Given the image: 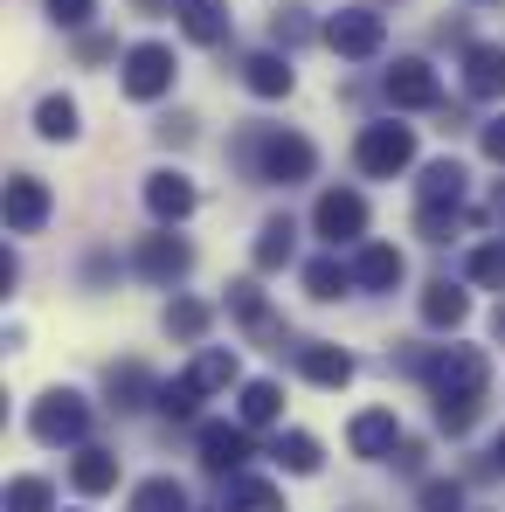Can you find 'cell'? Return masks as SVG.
Wrapping results in <instances>:
<instances>
[{"instance_id": "obj_29", "label": "cell", "mask_w": 505, "mask_h": 512, "mask_svg": "<svg viewBox=\"0 0 505 512\" xmlns=\"http://www.w3.org/2000/svg\"><path fill=\"white\" fill-rule=\"evenodd\" d=\"M146 395H153V374L146 367H111V402L118 409H139Z\"/></svg>"}, {"instance_id": "obj_1", "label": "cell", "mask_w": 505, "mask_h": 512, "mask_svg": "<svg viewBox=\"0 0 505 512\" xmlns=\"http://www.w3.org/2000/svg\"><path fill=\"white\" fill-rule=\"evenodd\" d=\"M422 381H429V395H436V423L450 429V436H464V429L478 423V402H485L492 367H485L478 346H450V353L422 360Z\"/></svg>"}, {"instance_id": "obj_19", "label": "cell", "mask_w": 505, "mask_h": 512, "mask_svg": "<svg viewBox=\"0 0 505 512\" xmlns=\"http://www.w3.org/2000/svg\"><path fill=\"white\" fill-rule=\"evenodd\" d=\"M243 84H250L256 97H284V90H291V63L263 49V56H250V63H243Z\"/></svg>"}, {"instance_id": "obj_13", "label": "cell", "mask_w": 505, "mask_h": 512, "mask_svg": "<svg viewBox=\"0 0 505 512\" xmlns=\"http://www.w3.org/2000/svg\"><path fill=\"white\" fill-rule=\"evenodd\" d=\"M464 84H471V97H505V49L499 42L464 49Z\"/></svg>"}, {"instance_id": "obj_10", "label": "cell", "mask_w": 505, "mask_h": 512, "mask_svg": "<svg viewBox=\"0 0 505 512\" xmlns=\"http://www.w3.org/2000/svg\"><path fill=\"white\" fill-rule=\"evenodd\" d=\"M346 443H353V457H395V443H402L395 409H367V416H353Z\"/></svg>"}, {"instance_id": "obj_22", "label": "cell", "mask_w": 505, "mask_h": 512, "mask_svg": "<svg viewBox=\"0 0 505 512\" xmlns=\"http://www.w3.org/2000/svg\"><path fill=\"white\" fill-rule=\"evenodd\" d=\"M464 312H471L464 291H450V284H429V291H422V319H429V326H464Z\"/></svg>"}, {"instance_id": "obj_18", "label": "cell", "mask_w": 505, "mask_h": 512, "mask_svg": "<svg viewBox=\"0 0 505 512\" xmlns=\"http://www.w3.org/2000/svg\"><path fill=\"white\" fill-rule=\"evenodd\" d=\"M298 367H305V381H319V388H346V381H353V353H339V346H305Z\"/></svg>"}, {"instance_id": "obj_34", "label": "cell", "mask_w": 505, "mask_h": 512, "mask_svg": "<svg viewBox=\"0 0 505 512\" xmlns=\"http://www.w3.org/2000/svg\"><path fill=\"white\" fill-rule=\"evenodd\" d=\"M229 305H236L250 326H263V298H256V284H229Z\"/></svg>"}, {"instance_id": "obj_15", "label": "cell", "mask_w": 505, "mask_h": 512, "mask_svg": "<svg viewBox=\"0 0 505 512\" xmlns=\"http://www.w3.org/2000/svg\"><path fill=\"white\" fill-rule=\"evenodd\" d=\"M187 263H194V250H187L180 236H146V250H139V270H146L153 284H173V277H187Z\"/></svg>"}, {"instance_id": "obj_5", "label": "cell", "mask_w": 505, "mask_h": 512, "mask_svg": "<svg viewBox=\"0 0 505 512\" xmlns=\"http://www.w3.org/2000/svg\"><path fill=\"white\" fill-rule=\"evenodd\" d=\"M125 90H132L139 104L167 97V90H173V49H160V42H139V49L125 56Z\"/></svg>"}, {"instance_id": "obj_32", "label": "cell", "mask_w": 505, "mask_h": 512, "mask_svg": "<svg viewBox=\"0 0 505 512\" xmlns=\"http://www.w3.org/2000/svg\"><path fill=\"white\" fill-rule=\"evenodd\" d=\"M471 284H492V291H505V243L471 250Z\"/></svg>"}, {"instance_id": "obj_40", "label": "cell", "mask_w": 505, "mask_h": 512, "mask_svg": "<svg viewBox=\"0 0 505 512\" xmlns=\"http://www.w3.org/2000/svg\"><path fill=\"white\" fill-rule=\"evenodd\" d=\"M492 333H499V340H505V305H499V319H492Z\"/></svg>"}, {"instance_id": "obj_25", "label": "cell", "mask_w": 505, "mask_h": 512, "mask_svg": "<svg viewBox=\"0 0 505 512\" xmlns=\"http://www.w3.org/2000/svg\"><path fill=\"white\" fill-rule=\"evenodd\" d=\"M284 416V395H277V381H250L243 388V423L263 429V423H277Z\"/></svg>"}, {"instance_id": "obj_28", "label": "cell", "mask_w": 505, "mask_h": 512, "mask_svg": "<svg viewBox=\"0 0 505 512\" xmlns=\"http://www.w3.org/2000/svg\"><path fill=\"white\" fill-rule=\"evenodd\" d=\"M35 125H42V139H77V104L70 97H42Z\"/></svg>"}, {"instance_id": "obj_12", "label": "cell", "mask_w": 505, "mask_h": 512, "mask_svg": "<svg viewBox=\"0 0 505 512\" xmlns=\"http://www.w3.org/2000/svg\"><path fill=\"white\" fill-rule=\"evenodd\" d=\"M146 208H153L160 222H187V215H194V180H187V173H153V180H146Z\"/></svg>"}, {"instance_id": "obj_23", "label": "cell", "mask_w": 505, "mask_h": 512, "mask_svg": "<svg viewBox=\"0 0 505 512\" xmlns=\"http://www.w3.org/2000/svg\"><path fill=\"white\" fill-rule=\"evenodd\" d=\"M422 201H464V167L457 160H429L422 167Z\"/></svg>"}, {"instance_id": "obj_33", "label": "cell", "mask_w": 505, "mask_h": 512, "mask_svg": "<svg viewBox=\"0 0 505 512\" xmlns=\"http://www.w3.org/2000/svg\"><path fill=\"white\" fill-rule=\"evenodd\" d=\"M167 333H180V340H201V333H208V305L180 298V305L167 312Z\"/></svg>"}, {"instance_id": "obj_26", "label": "cell", "mask_w": 505, "mask_h": 512, "mask_svg": "<svg viewBox=\"0 0 505 512\" xmlns=\"http://www.w3.org/2000/svg\"><path fill=\"white\" fill-rule=\"evenodd\" d=\"M291 222H263V236H256V270H284L291 263Z\"/></svg>"}, {"instance_id": "obj_31", "label": "cell", "mask_w": 505, "mask_h": 512, "mask_svg": "<svg viewBox=\"0 0 505 512\" xmlns=\"http://www.w3.org/2000/svg\"><path fill=\"white\" fill-rule=\"evenodd\" d=\"M49 499H56L49 478H14L7 485V512H49Z\"/></svg>"}, {"instance_id": "obj_3", "label": "cell", "mask_w": 505, "mask_h": 512, "mask_svg": "<svg viewBox=\"0 0 505 512\" xmlns=\"http://www.w3.org/2000/svg\"><path fill=\"white\" fill-rule=\"evenodd\" d=\"M319 35H326V49L353 56V63H367V56H381V42H388V21H381L374 7H346V14H333Z\"/></svg>"}, {"instance_id": "obj_37", "label": "cell", "mask_w": 505, "mask_h": 512, "mask_svg": "<svg viewBox=\"0 0 505 512\" xmlns=\"http://www.w3.org/2000/svg\"><path fill=\"white\" fill-rule=\"evenodd\" d=\"M485 153L505 167V118H492V125H485Z\"/></svg>"}, {"instance_id": "obj_11", "label": "cell", "mask_w": 505, "mask_h": 512, "mask_svg": "<svg viewBox=\"0 0 505 512\" xmlns=\"http://www.w3.org/2000/svg\"><path fill=\"white\" fill-rule=\"evenodd\" d=\"M201 464H208V471H243V464H250V429L208 423L201 429Z\"/></svg>"}, {"instance_id": "obj_27", "label": "cell", "mask_w": 505, "mask_h": 512, "mask_svg": "<svg viewBox=\"0 0 505 512\" xmlns=\"http://www.w3.org/2000/svg\"><path fill=\"white\" fill-rule=\"evenodd\" d=\"M132 512H187V492H180L173 478H146V485L132 492Z\"/></svg>"}, {"instance_id": "obj_41", "label": "cell", "mask_w": 505, "mask_h": 512, "mask_svg": "<svg viewBox=\"0 0 505 512\" xmlns=\"http://www.w3.org/2000/svg\"><path fill=\"white\" fill-rule=\"evenodd\" d=\"M492 208H499V215H505V187H499V194H492Z\"/></svg>"}, {"instance_id": "obj_8", "label": "cell", "mask_w": 505, "mask_h": 512, "mask_svg": "<svg viewBox=\"0 0 505 512\" xmlns=\"http://www.w3.org/2000/svg\"><path fill=\"white\" fill-rule=\"evenodd\" d=\"M388 104H402V111H429V104H443V84H436V70L429 63H395L388 70Z\"/></svg>"}, {"instance_id": "obj_20", "label": "cell", "mask_w": 505, "mask_h": 512, "mask_svg": "<svg viewBox=\"0 0 505 512\" xmlns=\"http://www.w3.org/2000/svg\"><path fill=\"white\" fill-rule=\"evenodd\" d=\"M229 512H284V499H277V485L229 471Z\"/></svg>"}, {"instance_id": "obj_2", "label": "cell", "mask_w": 505, "mask_h": 512, "mask_svg": "<svg viewBox=\"0 0 505 512\" xmlns=\"http://www.w3.org/2000/svg\"><path fill=\"white\" fill-rule=\"evenodd\" d=\"M353 160H360V173H374V180H395V173L416 160V132L409 125H367L360 146H353Z\"/></svg>"}, {"instance_id": "obj_35", "label": "cell", "mask_w": 505, "mask_h": 512, "mask_svg": "<svg viewBox=\"0 0 505 512\" xmlns=\"http://www.w3.org/2000/svg\"><path fill=\"white\" fill-rule=\"evenodd\" d=\"M49 14H56L63 28H84V21H90V0H49Z\"/></svg>"}, {"instance_id": "obj_17", "label": "cell", "mask_w": 505, "mask_h": 512, "mask_svg": "<svg viewBox=\"0 0 505 512\" xmlns=\"http://www.w3.org/2000/svg\"><path fill=\"white\" fill-rule=\"evenodd\" d=\"M353 277H360L367 291H395V284H402V250L367 243V250H360V263H353Z\"/></svg>"}, {"instance_id": "obj_4", "label": "cell", "mask_w": 505, "mask_h": 512, "mask_svg": "<svg viewBox=\"0 0 505 512\" xmlns=\"http://www.w3.org/2000/svg\"><path fill=\"white\" fill-rule=\"evenodd\" d=\"M28 429H35V443H84L90 429V409L63 388V395H42L35 402V416H28Z\"/></svg>"}, {"instance_id": "obj_7", "label": "cell", "mask_w": 505, "mask_h": 512, "mask_svg": "<svg viewBox=\"0 0 505 512\" xmlns=\"http://www.w3.org/2000/svg\"><path fill=\"white\" fill-rule=\"evenodd\" d=\"M312 229H319L326 243H353V236L367 229V201H360V194H346V187L319 194V208H312Z\"/></svg>"}, {"instance_id": "obj_21", "label": "cell", "mask_w": 505, "mask_h": 512, "mask_svg": "<svg viewBox=\"0 0 505 512\" xmlns=\"http://www.w3.org/2000/svg\"><path fill=\"white\" fill-rule=\"evenodd\" d=\"M187 381H194L201 395H215V388H229V381H236V353H229V346H208V353H201V360L187 367Z\"/></svg>"}, {"instance_id": "obj_16", "label": "cell", "mask_w": 505, "mask_h": 512, "mask_svg": "<svg viewBox=\"0 0 505 512\" xmlns=\"http://www.w3.org/2000/svg\"><path fill=\"white\" fill-rule=\"evenodd\" d=\"M70 485H77L84 499L111 492V485H118V457H111V450H97V443H84V450H77V464H70Z\"/></svg>"}, {"instance_id": "obj_30", "label": "cell", "mask_w": 505, "mask_h": 512, "mask_svg": "<svg viewBox=\"0 0 505 512\" xmlns=\"http://www.w3.org/2000/svg\"><path fill=\"white\" fill-rule=\"evenodd\" d=\"M277 457H284V471H319V443L305 436V429H291V436H277Z\"/></svg>"}, {"instance_id": "obj_38", "label": "cell", "mask_w": 505, "mask_h": 512, "mask_svg": "<svg viewBox=\"0 0 505 512\" xmlns=\"http://www.w3.org/2000/svg\"><path fill=\"white\" fill-rule=\"evenodd\" d=\"M132 7H139V14H167L173 0H132Z\"/></svg>"}, {"instance_id": "obj_9", "label": "cell", "mask_w": 505, "mask_h": 512, "mask_svg": "<svg viewBox=\"0 0 505 512\" xmlns=\"http://www.w3.org/2000/svg\"><path fill=\"white\" fill-rule=\"evenodd\" d=\"M42 222H49V187L28 180V173H14V180H7V229H14V236H35Z\"/></svg>"}, {"instance_id": "obj_36", "label": "cell", "mask_w": 505, "mask_h": 512, "mask_svg": "<svg viewBox=\"0 0 505 512\" xmlns=\"http://www.w3.org/2000/svg\"><path fill=\"white\" fill-rule=\"evenodd\" d=\"M457 499H464L457 485H422V506L429 512H457Z\"/></svg>"}, {"instance_id": "obj_24", "label": "cell", "mask_w": 505, "mask_h": 512, "mask_svg": "<svg viewBox=\"0 0 505 512\" xmlns=\"http://www.w3.org/2000/svg\"><path fill=\"white\" fill-rule=\"evenodd\" d=\"M346 284H360V277H353L339 256H319V263H305V291H312V298H339Z\"/></svg>"}, {"instance_id": "obj_14", "label": "cell", "mask_w": 505, "mask_h": 512, "mask_svg": "<svg viewBox=\"0 0 505 512\" xmlns=\"http://www.w3.org/2000/svg\"><path fill=\"white\" fill-rule=\"evenodd\" d=\"M173 14H180V28H187L201 49H215V42L229 35V7H222V0H173Z\"/></svg>"}, {"instance_id": "obj_6", "label": "cell", "mask_w": 505, "mask_h": 512, "mask_svg": "<svg viewBox=\"0 0 505 512\" xmlns=\"http://www.w3.org/2000/svg\"><path fill=\"white\" fill-rule=\"evenodd\" d=\"M256 167H263V180H305V173L319 167V153H312V139H298V132H270V139L256 146Z\"/></svg>"}, {"instance_id": "obj_39", "label": "cell", "mask_w": 505, "mask_h": 512, "mask_svg": "<svg viewBox=\"0 0 505 512\" xmlns=\"http://www.w3.org/2000/svg\"><path fill=\"white\" fill-rule=\"evenodd\" d=\"M492 464H499V471H505V436H499V443H492Z\"/></svg>"}]
</instances>
